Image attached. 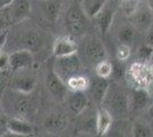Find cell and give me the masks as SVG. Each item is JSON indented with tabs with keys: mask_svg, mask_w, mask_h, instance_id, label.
<instances>
[{
	"mask_svg": "<svg viewBox=\"0 0 153 137\" xmlns=\"http://www.w3.org/2000/svg\"><path fill=\"white\" fill-rule=\"evenodd\" d=\"M145 33H146L145 44L149 46H151V47H153V24L151 25V27H150Z\"/></svg>",
	"mask_w": 153,
	"mask_h": 137,
	"instance_id": "33",
	"label": "cell"
},
{
	"mask_svg": "<svg viewBox=\"0 0 153 137\" xmlns=\"http://www.w3.org/2000/svg\"><path fill=\"white\" fill-rule=\"evenodd\" d=\"M80 50L79 57L86 65H94L95 66L98 62L106 59L108 53L106 48L103 45V42L98 38L89 36L86 37L82 40L81 45L78 46V52Z\"/></svg>",
	"mask_w": 153,
	"mask_h": 137,
	"instance_id": "4",
	"label": "cell"
},
{
	"mask_svg": "<svg viewBox=\"0 0 153 137\" xmlns=\"http://www.w3.org/2000/svg\"><path fill=\"white\" fill-rule=\"evenodd\" d=\"M152 52H153V47L146 45V44L142 45L140 48H138V50H137V59H138L140 62H142V63L149 62L150 59H151Z\"/></svg>",
	"mask_w": 153,
	"mask_h": 137,
	"instance_id": "28",
	"label": "cell"
},
{
	"mask_svg": "<svg viewBox=\"0 0 153 137\" xmlns=\"http://www.w3.org/2000/svg\"><path fill=\"white\" fill-rule=\"evenodd\" d=\"M130 46L126 44H120V46L117 48V59L120 62H125L130 57Z\"/></svg>",
	"mask_w": 153,
	"mask_h": 137,
	"instance_id": "30",
	"label": "cell"
},
{
	"mask_svg": "<svg viewBox=\"0 0 153 137\" xmlns=\"http://www.w3.org/2000/svg\"><path fill=\"white\" fill-rule=\"evenodd\" d=\"M113 17H114V9L106 4L103 6V8L100 10V13L94 17L96 25L103 36L106 34L108 29L111 27L112 22H113Z\"/></svg>",
	"mask_w": 153,
	"mask_h": 137,
	"instance_id": "20",
	"label": "cell"
},
{
	"mask_svg": "<svg viewBox=\"0 0 153 137\" xmlns=\"http://www.w3.org/2000/svg\"><path fill=\"white\" fill-rule=\"evenodd\" d=\"M150 94L144 88L138 87L129 93V111L140 112L149 107Z\"/></svg>",
	"mask_w": 153,
	"mask_h": 137,
	"instance_id": "15",
	"label": "cell"
},
{
	"mask_svg": "<svg viewBox=\"0 0 153 137\" xmlns=\"http://www.w3.org/2000/svg\"><path fill=\"white\" fill-rule=\"evenodd\" d=\"M15 33H14V44L12 46L15 47L16 49H26L34 55L36 53L41 50L45 46L46 39L44 37L42 32H40L38 29L33 26L22 25L21 24H15ZM14 52V50H13Z\"/></svg>",
	"mask_w": 153,
	"mask_h": 137,
	"instance_id": "2",
	"label": "cell"
},
{
	"mask_svg": "<svg viewBox=\"0 0 153 137\" xmlns=\"http://www.w3.org/2000/svg\"><path fill=\"white\" fill-rule=\"evenodd\" d=\"M37 8L41 17L49 24H54L61 13V0H37Z\"/></svg>",
	"mask_w": 153,
	"mask_h": 137,
	"instance_id": "10",
	"label": "cell"
},
{
	"mask_svg": "<svg viewBox=\"0 0 153 137\" xmlns=\"http://www.w3.org/2000/svg\"><path fill=\"white\" fill-rule=\"evenodd\" d=\"M108 85H110V82H108V79L101 78L97 76L95 79L89 80V85H88L87 90H88L90 98L93 99V102L97 106H101V104H102L104 96L108 91Z\"/></svg>",
	"mask_w": 153,
	"mask_h": 137,
	"instance_id": "14",
	"label": "cell"
},
{
	"mask_svg": "<svg viewBox=\"0 0 153 137\" xmlns=\"http://www.w3.org/2000/svg\"><path fill=\"white\" fill-rule=\"evenodd\" d=\"M13 0H0V9H4V8H6L10 2H12Z\"/></svg>",
	"mask_w": 153,
	"mask_h": 137,
	"instance_id": "35",
	"label": "cell"
},
{
	"mask_svg": "<svg viewBox=\"0 0 153 137\" xmlns=\"http://www.w3.org/2000/svg\"><path fill=\"white\" fill-rule=\"evenodd\" d=\"M149 63H150V64H153V52H152V55H151V59L149 61Z\"/></svg>",
	"mask_w": 153,
	"mask_h": 137,
	"instance_id": "39",
	"label": "cell"
},
{
	"mask_svg": "<svg viewBox=\"0 0 153 137\" xmlns=\"http://www.w3.org/2000/svg\"><path fill=\"white\" fill-rule=\"evenodd\" d=\"M131 15L133 26L137 30V32L145 33L153 24V10L149 5L137 6Z\"/></svg>",
	"mask_w": 153,
	"mask_h": 137,
	"instance_id": "8",
	"label": "cell"
},
{
	"mask_svg": "<svg viewBox=\"0 0 153 137\" xmlns=\"http://www.w3.org/2000/svg\"><path fill=\"white\" fill-rule=\"evenodd\" d=\"M13 26L12 21L9 19V15L7 13L6 8L0 9V33L8 31Z\"/></svg>",
	"mask_w": 153,
	"mask_h": 137,
	"instance_id": "29",
	"label": "cell"
},
{
	"mask_svg": "<svg viewBox=\"0 0 153 137\" xmlns=\"http://www.w3.org/2000/svg\"><path fill=\"white\" fill-rule=\"evenodd\" d=\"M7 38H8V31L0 33V52L4 50V48H5L7 42Z\"/></svg>",
	"mask_w": 153,
	"mask_h": 137,
	"instance_id": "34",
	"label": "cell"
},
{
	"mask_svg": "<svg viewBox=\"0 0 153 137\" xmlns=\"http://www.w3.org/2000/svg\"><path fill=\"white\" fill-rule=\"evenodd\" d=\"M36 82H37V78H36V73L33 71V67L22 69V70L12 72L8 81V88L30 94L34 89Z\"/></svg>",
	"mask_w": 153,
	"mask_h": 137,
	"instance_id": "6",
	"label": "cell"
},
{
	"mask_svg": "<svg viewBox=\"0 0 153 137\" xmlns=\"http://www.w3.org/2000/svg\"><path fill=\"white\" fill-rule=\"evenodd\" d=\"M44 128L51 134H59L66 129L69 124L68 116L62 112H51L44 119Z\"/></svg>",
	"mask_w": 153,
	"mask_h": 137,
	"instance_id": "12",
	"label": "cell"
},
{
	"mask_svg": "<svg viewBox=\"0 0 153 137\" xmlns=\"http://www.w3.org/2000/svg\"><path fill=\"white\" fill-rule=\"evenodd\" d=\"M112 121L113 117L110 114V112L101 106L98 111L96 112V134L101 136L106 135L112 124Z\"/></svg>",
	"mask_w": 153,
	"mask_h": 137,
	"instance_id": "21",
	"label": "cell"
},
{
	"mask_svg": "<svg viewBox=\"0 0 153 137\" xmlns=\"http://www.w3.org/2000/svg\"><path fill=\"white\" fill-rule=\"evenodd\" d=\"M76 131L80 134H96V113H91L87 107L76 116Z\"/></svg>",
	"mask_w": 153,
	"mask_h": 137,
	"instance_id": "19",
	"label": "cell"
},
{
	"mask_svg": "<svg viewBox=\"0 0 153 137\" xmlns=\"http://www.w3.org/2000/svg\"><path fill=\"white\" fill-rule=\"evenodd\" d=\"M101 106L106 109L113 119L127 118L130 113L129 93L119 84H110Z\"/></svg>",
	"mask_w": 153,
	"mask_h": 137,
	"instance_id": "1",
	"label": "cell"
},
{
	"mask_svg": "<svg viewBox=\"0 0 153 137\" xmlns=\"http://www.w3.org/2000/svg\"><path fill=\"white\" fill-rule=\"evenodd\" d=\"M34 65V55L26 49H17L9 54V70L17 71Z\"/></svg>",
	"mask_w": 153,
	"mask_h": 137,
	"instance_id": "11",
	"label": "cell"
},
{
	"mask_svg": "<svg viewBox=\"0 0 153 137\" xmlns=\"http://www.w3.org/2000/svg\"><path fill=\"white\" fill-rule=\"evenodd\" d=\"M78 53V44L69 36H61L53 42V54L55 57L72 55Z\"/></svg>",
	"mask_w": 153,
	"mask_h": 137,
	"instance_id": "16",
	"label": "cell"
},
{
	"mask_svg": "<svg viewBox=\"0 0 153 137\" xmlns=\"http://www.w3.org/2000/svg\"><path fill=\"white\" fill-rule=\"evenodd\" d=\"M0 107H1V98H0Z\"/></svg>",
	"mask_w": 153,
	"mask_h": 137,
	"instance_id": "41",
	"label": "cell"
},
{
	"mask_svg": "<svg viewBox=\"0 0 153 137\" xmlns=\"http://www.w3.org/2000/svg\"><path fill=\"white\" fill-rule=\"evenodd\" d=\"M136 34H137V30L133 26V24L131 25H123L118 30L117 38L120 41V44H126V45L130 46L134 42Z\"/></svg>",
	"mask_w": 153,
	"mask_h": 137,
	"instance_id": "25",
	"label": "cell"
},
{
	"mask_svg": "<svg viewBox=\"0 0 153 137\" xmlns=\"http://www.w3.org/2000/svg\"><path fill=\"white\" fill-rule=\"evenodd\" d=\"M104 5H105V0H82L81 7L87 19L94 20V17L100 13V10Z\"/></svg>",
	"mask_w": 153,
	"mask_h": 137,
	"instance_id": "24",
	"label": "cell"
},
{
	"mask_svg": "<svg viewBox=\"0 0 153 137\" xmlns=\"http://www.w3.org/2000/svg\"><path fill=\"white\" fill-rule=\"evenodd\" d=\"M45 86L47 90L51 94V96L57 99H63L66 96V85L62 79L51 69V71L46 74Z\"/></svg>",
	"mask_w": 153,
	"mask_h": 137,
	"instance_id": "13",
	"label": "cell"
},
{
	"mask_svg": "<svg viewBox=\"0 0 153 137\" xmlns=\"http://www.w3.org/2000/svg\"><path fill=\"white\" fill-rule=\"evenodd\" d=\"M6 10L12 24H19L21 22L25 21L31 14V2L30 0H13L8 6Z\"/></svg>",
	"mask_w": 153,
	"mask_h": 137,
	"instance_id": "9",
	"label": "cell"
},
{
	"mask_svg": "<svg viewBox=\"0 0 153 137\" xmlns=\"http://www.w3.org/2000/svg\"><path fill=\"white\" fill-rule=\"evenodd\" d=\"M66 104L69 112L76 117L87 107L88 96L85 91H71L66 98Z\"/></svg>",
	"mask_w": 153,
	"mask_h": 137,
	"instance_id": "18",
	"label": "cell"
},
{
	"mask_svg": "<svg viewBox=\"0 0 153 137\" xmlns=\"http://www.w3.org/2000/svg\"><path fill=\"white\" fill-rule=\"evenodd\" d=\"M12 71L10 70H5V71H0V95L5 91L6 87H8V81L10 78Z\"/></svg>",
	"mask_w": 153,
	"mask_h": 137,
	"instance_id": "31",
	"label": "cell"
},
{
	"mask_svg": "<svg viewBox=\"0 0 153 137\" xmlns=\"http://www.w3.org/2000/svg\"><path fill=\"white\" fill-rule=\"evenodd\" d=\"M149 6L151 7V9L153 10V0H150V4H149Z\"/></svg>",
	"mask_w": 153,
	"mask_h": 137,
	"instance_id": "40",
	"label": "cell"
},
{
	"mask_svg": "<svg viewBox=\"0 0 153 137\" xmlns=\"http://www.w3.org/2000/svg\"><path fill=\"white\" fill-rule=\"evenodd\" d=\"M147 118L151 120V121H153V105H149V107H147Z\"/></svg>",
	"mask_w": 153,
	"mask_h": 137,
	"instance_id": "36",
	"label": "cell"
},
{
	"mask_svg": "<svg viewBox=\"0 0 153 137\" xmlns=\"http://www.w3.org/2000/svg\"><path fill=\"white\" fill-rule=\"evenodd\" d=\"M9 70V54L5 50L0 52V71Z\"/></svg>",
	"mask_w": 153,
	"mask_h": 137,
	"instance_id": "32",
	"label": "cell"
},
{
	"mask_svg": "<svg viewBox=\"0 0 153 137\" xmlns=\"http://www.w3.org/2000/svg\"><path fill=\"white\" fill-rule=\"evenodd\" d=\"M87 26V16L80 5L71 6L65 14V27L71 36H80Z\"/></svg>",
	"mask_w": 153,
	"mask_h": 137,
	"instance_id": "7",
	"label": "cell"
},
{
	"mask_svg": "<svg viewBox=\"0 0 153 137\" xmlns=\"http://www.w3.org/2000/svg\"><path fill=\"white\" fill-rule=\"evenodd\" d=\"M4 96L1 98V105L7 110V112L14 114V117L25 118L31 112L33 107L31 97L27 93L8 89L2 93Z\"/></svg>",
	"mask_w": 153,
	"mask_h": 137,
	"instance_id": "3",
	"label": "cell"
},
{
	"mask_svg": "<svg viewBox=\"0 0 153 137\" xmlns=\"http://www.w3.org/2000/svg\"><path fill=\"white\" fill-rule=\"evenodd\" d=\"M95 72L97 77L108 79L112 76V72H113V64L106 59H103L95 65Z\"/></svg>",
	"mask_w": 153,
	"mask_h": 137,
	"instance_id": "27",
	"label": "cell"
},
{
	"mask_svg": "<svg viewBox=\"0 0 153 137\" xmlns=\"http://www.w3.org/2000/svg\"><path fill=\"white\" fill-rule=\"evenodd\" d=\"M131 126L126 118L121 119H113L112 124L108 129V134L110 136H129L131 135Z\"/></svg>",
	"mask_w": 153,
	"mask_h": 137,
	"instance_id": "22",
	"label": "cell"
},
{
	"mask_svg": "<svg viewBox=\"0 0 153 137\" xmlns=\"http://www.w3.org/2000/svg\"><path fill=\"white\" fill-rule=\"evenodd\" d=\"M65 85H66V88L70 89L71 91H86L89 85V79L86 76L79 73L68 79Z\"/></svg>",
	"mask_w": 153,
	"mask_h": 137,
	"instance_id": "23",
	"label": "cell"
},
{
	"mask_svg": "<svg viewBox=\"0 0 153 137\" xmlns=\"http://www.w3.org/2000/svg\"><path fill=\"white\" fill-rule=\"evenodd\" d=\"M2 129H6V130H7V128H6V121L4 120V118L0 117V133L2 131Z\"/></svg>",
	"mask_w": 153,
	"mask_h": 137,
	"instance_id": "37",
	"label": "cell"
},
{
	"mask_svg": "<svg viewBox=\"0 0 153 137\" xmlns=\"http://www.w3.org/2000/svg\"><path fill=\"white\" fill-rule=\"evenodd\" d=\"M7 131L12 133L14 135H19V136H30L34 133V127L33 124L26 121L24 118L13 117L12 119L6 121Z\"/></svg>",
	"mask_w": 153,
	"mask_h": 137,
	"instance_id": "17",
	"label": "cell"
},
{
	"mask_svg": "<svg viewBox=\"0 0 153 137\" xmlns=\"http://www.w3.org/2000/svg\"><path fill=\"white\" fill-rule=\"evenodd\" d=\"M131 135L135 137H151L153 135V131L149 122L138 120L131 126Z\"/></svg>",
	"mask_w": 153,
	"mask_h": 137,
	"instance_id": "26",
	"label": "cell"
},
{
	"mask_svg": "<svg viewBox=\"0 0 153 137\" xmlns=\"http://www.w3.org/2000/svg\"><path fill=\"white\" fill-rule=\"evenodd\" d=\"M81 67H82V62L79 57L78 53L72 55L55 57L54 64H53L54 72L64 82H66L68 79H70L71 77L79 74L81 72Z\"/></svg>",
	"mask_w": 153,
	"mask_h": 137,
	"instance_id": "5",
	"label": "cell"
},
{
	"mask_svg": "<svg viewBox=\"0 0 153 137\" xmlns=\"http://www.w3.org/2000/svg\"><path fill=\"white\" fill-rule=\"evenodd\" d=\"M150 67H151L150 69V73H151V76L153 77V64H150Z\"/></svg>",
	"mask_w": 153,
	"mask_h": 137,
	"instance_id": "38",
	"label": "cell"
}]
</instances>
